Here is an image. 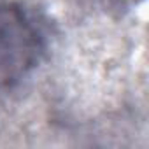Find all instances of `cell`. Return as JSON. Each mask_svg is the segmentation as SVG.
I'll return each instance as SVG.
<instances>
[{"mask_svg": "<svg viewBox=\"0 0 149 149\" xmlns=\"http://www.w3.org/2000/svg\"><path fill=\"white\" fill-rule=\"evenodd\" d=\"M47 49L44 26L21 4L0 0V93L21 83Z\"/></svg>", "mask_w": 149, "mask_h": 149, "instance_id": "cell-1", "label": "cell"}]
</instances>
